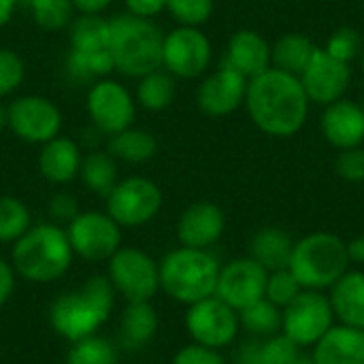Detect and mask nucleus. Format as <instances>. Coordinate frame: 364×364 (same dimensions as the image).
Here are the masks:
<instances>
[{
    "label": "nucleus",
    "instance_id": "1",
    "mask_svg": "<svg viewBox=\"0 0 364 364\" xmlns=\"http://www.w3.org/2000/svg\"><path fill=\"white\" fill-rule=\"evenodd\" d=\"M247 109L254 124L267 134L290 136L307 117V94L299 77L269 68L247 85Z\"/></svg>",
    "mask_w": 364,
    "mask_h": 364
},
{
    "label": "nucleus",
    "instance_id": "2",
    "mask_svg": "<svg viewBox=\"0 0 364 364\" xmlns=\"http://www.w3.org/2000/svg\"><path fill=\"white\" fill-rule=\"evenodd\" d=\"M115 305V290L109 277L94 275L81 288L64 292L49 309V322L53 331L66 341L92 337L111 318Z\"/></svg>",
    "mask_w": 364,
    "mask_h": 364
},
{
    "label": "nucleus",
    "instance_id": "3",
    "mask_svg": "<svg viewBox=\"0 0 364 364\" xmlns=\"http://www.w3.org/2000/svg\"><path fill=\"white\" fill-rule=\"evenodd\" d=\"M162 30L149 19L132 13L109 19V51L115 70L143 77L162 66Z\"/></svg>",
    "mask_w": 364,
    "mask_h": 364
},
{
    "label": "nucleus",
    "instance_id": "4",
    "mask_svg": "<svg viewBox=\"0 0 364 364\" xmlns=\"http://www.w3.org/2000/svg\"><path fill=\"white\" fill-rule=\"evenodd\" d=\"M73 256L75 252L64 228L58 224H38L15 241L11 264L19 277L47 284L60 279L70 269Z\"/></svg>",
    "mask_w": 364,
    "mask_h": 364
},
{
    "label": "nucleus",
    "instance_id": "5",
    "mask_svg": "<svg viewBox=\"0 0 364 364\" xmlns=\"http://www.w3.org/2000/svg\"><path fill=\"white\" fill-rule=\"evenodd\" d=\"M220 262L207 250L179 247L158 264L160 288L177 303L194 305L215 294Z\"/></svg>",
    "mask_w": 364,
    "mask_h": 364
},
{
    "label": "nucleus",
    "instance_id": "6",
    "mask_svg": "<svg viewBox=\"0 0 364 364\" xmlns=\"http://www.w3.org/2000/svg\"><path fill=\"white\" fill-rule=\"evenodd\" d=\"M348 245L331 232H316L292 247L288 271L303 290H324L348 273Z\"/></svg>",
    "mask_w": 364,
    "mask_h": 364
},
{
    "label": "nucleus",
    "instance_id": "7",
    "mask_svg": "<svg viewBox=\"0 0 364 364\" xmlns=\"http://www.w3.org/2000/svg\"><path fill=\"white\" fill-rule=\"evenodd\" d=\"M109 282L128 303H149L160 290V271L149 254L119 247L109 258Z\"/></svg>",
    "mask_w": 364,
    "mask_h": 364
},
{
    "label": "nucleus",
    "instance_id": "8",
    "mask_svg": "<svg viewBox=\"0 0 364 364\" xmlns=\"http://www.w3.org/2000/svg\"><path fill=\"white\" fill-rule=\"evenodd\" d=\"M333 305L322 290H301V294L284 307L282 331L299 348L316 346L333 328Z\"/></svg>",
    "mask_w": 364,
    "mask_h": 364
},
{
    "label": "nucleus",
    "instance_id": "9",
    "mask_svg": "<svg viewBox=\"0 0 364 364\" xmlns=\"http://www.w3.org/2000/svg\"><path fill=\"white\" fill-rule=\"evenodd\" d=\"M162 207L160 188L147 177H128L107 196V213L124 228L151 222Z\"/></svg>",
    "mask_w": 364,
    "mask_h": 364
},
{
    "label": "nucleus",
    "instance_id": "10",
    "mask_svg": "<svg viewBox=\"0 0 364 364\" xmlns=\"http://www.w3.org/2000/svg\"><path fill=\"white\" fill-rule=\"evenodd\" d=\"M66 235L75 256L90 262L109 260L122 247V226L109 213L100 211L77 213L68 222Z\"/></svg>",
    "mask_w": 364,
    "mask_h": 364
},
{
    "label": "nucleus",
    "instance_id": "11",
    "mask_svg": "<svg viewBox=\"0 0 364 364\" xmlns=\"http://www.w3.org/2000/svg\"><path fill=\"white\" fill-rule=\"evenodd\" d=\"M186 328L194 343L222 350L237 339L239 314L213 294L190 305L186 314Z\"/></svg>",
    "mask_w": 364,
    "mask_h": 364
},
{
    "label": "nucleus",
    "instance_id": "12",
    "mask_svg": "<svg viewBox=\"0 0 364 364\" xmlns=\"http://www.w3.org/2000/svg\"><path fill=\"white\" fill-rule=\"evenodd\" d=\"M6 126L26 143L43 145L58 136L62 113L45 96H19L6 109Z\"/></svg>",
    "mask_w": 364,
    "mask_h": 364
},
{
    "label": "nucleus",
    "instance_id": "13",
    "mask_svg": "<svg viewBox=\"0 0 364 364\" xmlns=\"http://www.w3.org/2000/svg\"><path fill=\"white\" fill-rule=\"evenodd\" d=\"M87 113L100 132L117 134L132 126L136 105L132 94L117 81L98 79L87 92Z\"/></svg>",
    "mask_w": 364,
    "mask_h": 364
},
{
    "label": "nucleus",
    "instance_id": "14",
    "mask_svg": "<svg viewBox=\"0 0 364 364\" xmlns=\"http://www.w3.org/2000/svg\"><path fill=\"white\" fill-rule=\"evenodd\" d=\"M267 279L269 271L262 264H258L252 256L237 258L220 269L215 296L230 305L235 311H241L254 305L256 301L264 299Z\"/></svg>",
    "mask_w": 364,
    "mask_h": 364
},
{
    "label": "nucleus",
    "instance_id": "15",
    "mask_svg": "<svg viewBox=\"0 0 364 364\" xmlns=\"http://www.w3.org/2000/svg\"><path fill=\"white\" fill-rule=\"evenodd\" d=\"M211 60V45L209 38L192 28L181 26L171 34H164L162 45V66L177 77L192 79L205 73Z\"/></svg>",
    "mask_w": 364,
    "mask_h": 364
},
{
    "label": "nucleus",
    "instance_id": "16",
    "mask_svg": "<svg viewBox=\"0 0 364 364\" xmlns=\"http://www.w3.org/2000/svg\"><path fill=\"white\" fill-rule=\"evenodd\" d=\"M303 90L307 98L328 105L335 102L350 85V66L333 58L326 49H314V55L303 70Z\"/></svg>",
    "mask_w": 364,
    "mask_h": 364
},
{
    "label": "nucleus",
    "instance_id": "17",
    "mask_svg": "<svg viewBox=\"0 0 364 364\" xmlns=\"http://www.w3.org/2000/svg\"><path fill=\"white\" fill-rule=\"evenodd\" d=\"M245 77L230 66H222L218 73L207 77L198 87V107L207 115L220 117L232 113L245 98Z\"/></svg>",
    "mask_w": 364,
    "mask_h": 364
},
{
    "label": "nucleus",
    "instance_id": "18",
    "mask_svg": "<svg viewBox=\"0 0 364 364\" xmlns=\"http://www.w3.org/2000/svg\"><path fill=\"white\" fill-rule=\"evenodd\" d=\"M224 224L226 220L218 205L207 200L194 203L181 213L177 222V237L183 247L207 250L222 237Z\"/></svg>",
    "mask_w": 364,
    "mask_h": 364
},
{
    "label": "nucleus",
    "instance_id": "19",
    "mask_svg": "<svg viewBox=\"0 0 364 364\" xmlns=\"http://www.w3.org/2000/svg\"><path fill=\"white\" fill-rule=\"evenodd\" d=\"M316 364H364V331L352 326H333L314 352Z\"/></svg>",
    "mask_w": 364,
    "mask_h": 364
},
{
    "label": "nucleus",
    "instance_id": "20",
    "mask_svg": "<svg viewBox=\"0 0 364 364\" xmlns=\"http://www.w3.org/2000/svg\"><path fill=\"white\" fill-rule=\"evenodd\" d=\"M81 151L68 136H55L43 143L38 154V171L49 183H68L79 175Z\"/></svg>",
    "mask_w": 364,
    "mask_h": 364
},
{
    "label": "nucleus",
    "instance_id": "21",
    "mask_svg": "<svg viewBox=\"0 0 364 364\" xmlns=\"http://www.w3.org/2000/svg\"><path fill=\"white\" fill-rule=\"evenodd\" d=\"M269 60H271V49L258 32L241 30L232 36L228 45L226 66L235 68L245 79L247 77L254 79L264 70H269Z\"/></svg>",
    "mask_w": 364,
    "mask_h": 364
},
{
    "label": "nucleus",
    "instance_id": "22",
    "mask_svg": "<svg viewBox=\"0 0 364 364\" xmlns=\"http://www.w3.org/2000/svg\"><path fill=\"white\" fill-rule=\"evenodd\" d=\"M322 128L333 145L341 149H352L364 139V111L348 100L335 102L326 109L322 117Z\"/></svg>",
    "mask_w": 364,
    "mask_h": 364
},
{
    "label": "nucleus",
    "instance_id": "23",
    "mask_svg": "<svg viewBox=\"0 0 364 364\" xmlns=\"http://www.w3.org/2000/svg\"><path fill=\"white\" fill-rule=\"evenodd\" d=\"M333 314L341 324L364 331V273H343L331 290Z\"/></svg>",
    "mask_w": 364,
    "mask_h": 364
},
{
    "label": "nucleus",
    "instance_id": "24",
    "mask_svg": "<svg viewBox=\"0 0 364 364\" xmlns=\"http://www.w3.org/2000/svg\"><path fill=\"white\" fill-rule=\"evenodd\" d=\"M299 354V346L286 335L256 337L239 346L235 364H292Z\"/></svg>",
    "mask_w": 364,
    "mask_h": 364
},
{
    "label": "nucleus",
    "instance_id": "25",
    "mask_svg": "<svg viewBox=\"0 0 364 364\" xmlns=\"http://www.w3.org/2000/svg\"><path fill=\"white\" fill-rule=\"evenodd\" d=\"M158 331V314L149 303H128L119 322V343L126 350L145 348Z\"/></svg>",
    "mask_w": 364,
    "mask_h": 364
},
{
    "label": "nucleus",
    "instance_id": "26",
    "mask_svg": "<svg viewBox=\"0 0 364 364\" xmlns=\"http://www.w3.org/2000/svg\"><path fill=\"white\" fill-rule=\"evenodd\" d=\"M294 243L279 228H262L254 235L250 243L252 258L262 264L269 273L288 269Z\"/></svg>",
    "mask_w": 364,
    "mask_h": 364
},
{
    "label": "nucleus",
    "instance_id": "27",
    "mask_svg": "<svg viewBox=\"0 0 364 364\" xmlns=\"http://www.w3.org/2000/svg\"><path fill=\"white\" fill-rule=\"evenodd\" d=\"M158 143L156 136L141 128H126L109 139V154L115 160H124L128 164H143L156 156Z\"/></svg>",
    "mask_w": 364,
    "mask_h": 364
},
{
    "label": "nucleus",
    "instance_id": "28",
    "mask_svg": "<svg viewBox=\"0 0 364 364\" xmlns=\"http://www.w3.org/2000/svg\"><path fill=\"white\" fill-rule=\"evenodd\" d=\"M79 177L87 190L107 198L119 181L117 160L109 151H92L81 160Z\"/></svg>",
    "mask_w": 364,
    "mask_h": 364
},
{
    "label": "nucleus",
    "instance_id": "29",
    "mask_svg": "<svg viewBox=\"0 0 364 364\" xmlns=\"http://www.w3.org/2000/svg\"><path fill=\"white\" fill-rule=\"evenodd\" d=\"M111 70H115L109 47L102 49H75L68 53V75L87 81V79H105Z\"/></svg>",
    "mask_w": 364,
    "mask_h": 364
},
{
    "label": "nucleus",
    "instance_id": "30",
    "mask_svg": "<svg viewBox=\"0 0 364 364\" xmlns=\"http://www.w3.org/2000/svg\"><path fill=\"white\" fill-rule=\"evenodd\" d=\"M136 87V100L147 111H162L166 109L175 98V79L171 73L164 70H151L143 77H139Z\"/></svg>",
    "mask_w": 364,
    "mask_h": 364
},
{
    "label": "nucleus",
    "instance_id": "31",
    "mask_svg": "<svg viewBox=\"0 0 364 364\" xmlns=\"http://www.w3.org/2000/svg\"><path fill=\"white\" fill-rule=\"evenodd\" d=\"M314 45L309 38L299 36V34H288L282 41H277L275 49L271 51V58L275 62V66L284 73L290 75H303V70L307 68L311 55H314Z\"/></svg>",
    "mask_w": 364,
    "mask_h": 364
},
{
    "label": "nucleus",
    "instance_id": "32",
    "mask_svg": "<svg viewBox=\"0 0 364 364\" xmlns=\"http://www.w3.org/2000/svg\"><path fill=\"white\" fill-rule=\"evenodd\" d=\"M239 326H243L254 337H273L282 331V311L267 299L239 311Z\"/></svg>",
    "mask_w": 364,
    "mask_h": 364
},
{
    "label": "nucleus",
    "instance_id": "33",
    "mask_svg": "<svg viewBox=\"0 0 364 364\" xmlns=\"http://www.w3.org/2000/svg\"><path fill=\"white\" fill-rule=\"evenodd\" d=\"M70 45L75 49L109 47V19L100 17V13H81L70 23Z\"/></svg>",
    "mask_w": 364,
    "mask_h": 364
},
{
    "label": "nucleus",
    "instance_id": "34",
    "mask_svg": "<svg viewBox=\"0 0 364 364\" xmlns=\"http://www.w3.org/2000/svg\"><path fill=\"white\" fill-rule=\"evenodd\" d=\"M32 228L28 207L13 196H0V243H15Z\"/></svg>",
    "mask_w": 364,
    "mask_h": 364
},
{
    "label": "nucleus",
    "instance_id": "35",
    "mask_svg": "<svg viewBox=\"0 0 364 364\" xmlns=\"http://www.w3.org/2000/svg\"><path fill=\"white\" fill-rule=\"evenodd\" d=\"M117 348L98 335L75 341L66 356V364H117Z\"/></svg>",
    "mask_w": 364,
    "mask_h": 364
},
{
    "label": "nucleus",
    "instance_id": "36",
    "mask_svg": "<svg viewBox=\"0 0 364 364\" xmlns=\"http://www.w3.org/2000/svg\"><path fill=\"white\" fill-rule=\"evenodd\" d=\"M30 9L43 30H62L73 23V0H30Z\"/></svg>",
    "mask_w": 364,
    "mask_h": 364
},
{
    "label": "nucleus",
    "instance_id": "37",
    "mask_svg": "<svg viewBox=\"0 0 364 364\" xmlns=\"http://www.w3.org/2000/svg\"><path fill=\"white\" fill-rule=\"evenodd\" d=\"M301 286L299 282L294 279V275L288 271V269H282V271H273L267 279V292H264V299L271 301L273 305H277L279 309L290 305L299 294H301Z\"/></svg>",
    "mask_w": 364,
    "mask_h": 364
},
{
    "label": "nucleus",
    "instance_id": "38",
    "mask_svg": "<svg viewBox=\"0 0 364 364\" xmlns=\"http://www.w3.org/2000/svg\"><path fill=\"white\" fill-rule=\"evenodd\" d=\"M166 9L183 26H200L211 17L213 0H166Z\"/></svg>",
    "mask_w": 364,
    "mask_h": 364
},
{
    "label": "nucleus",
    "instance_id": "39",
    "mask_svg": "<svg viewBox=\"0 0 364 364\" xmlns=\"http://www.w3.org/2000/svg\"><path fill=\"white\" fill-rule=\"evenodd\" d=\"M23 62L11 49H0V98L13 94L23 81Z\"/></svg>",
    "mask_w": 364,
    "mask_h": 364
},
{
    "label": "nucleus",
    "instance_id": "40",
    "mask_svg": "<svg viewBox=\"0 0 364 364\" xmlns=\"http://www.w3.org/2000/svg\"><path fill=\"white\" fill-rule=\"evenodd\" d=\"M358 47H360L358 34H356L354 30L343 28V30H339V32L328 41L326 51H328L333 58H337V60H341V62H348V60H352V58L356 55Z\"/></svg>",
    "mask_w": 364,
    "mask_h": 364
},
{
    "label": "nucleus",
    "instance_id": "41",
    "mask_svg": "<svg viewBox=\"0 0 364 364\" xmlns=\"http://www.w3.org/2000/svg\"><path fill=\"white\" fill-rule=\"evenodd\" d=\"M173 364H226V360L222 358V354L218 350L192 343V346L181 348L175 354Z\"/></svg>",
    "mask_w": 364,
    "mask_h": 364
},
{
    "label": "nucleus",
    "instance_id": "42",
    "mask_svg": "<svg viewBox=\"0 0 364 364\" xmlns=\"http://www.w3.org/2000/svg\"><path fill=\"white\" fill-rule=\"evenodd\" d=\"M337 171L348 181H363L364 179V151L363 149H346L337 160Z\"/></svg>",
    "mask_w": 364,
    "mask_h": 364
},
{
    "label": "nucleus",
    "instance_id": "43",
    "mask_svg": "<svg viewBox=\"0 0 364 364\" xmlns=\"http://www.w3.org/2000/svg\"><path fill=\"white\" fill-rule=\"evenodd\" d=\"M79 213V205H77V198L73 194H66V192H60L55 194L51 200H49V215L55 220V222H73Z\"/></svg>",
    "mask_w": 364,
    "mask_h": 364
},
{
    "label": "nucleus",
    "instance_id": "44",
    "mask_svg": "<svg viewBox=\"0 0 364 364\" xmlns=\"http://www.w3.org/2000/svg\"><path fill=\"white\" fill-rule=\"evenodd\" d=\"M128 13L139 17H154L162 9H166V0H126Z\"/></svg>",
    "mask_w": 364,
    "mask_h": 364
},
{
    "label": "nucleus",
    "instance_id": "45",
    "mask_svg": "<svg viewBox=\"0 0 364 364\" xmlns=\"http://www.w3.org/2000/svg\"><path fill=\"white\" fill-rule=\"evenodd\" d=\"M13 290H15V269L13 264L0 258V307L6 305Z\"/></svg>",
    "mask_w": 364,
    "mask_h": 364
},
{
    "label": "nucleus",
    "instance_id": "46",
    "mask_svg": "<svg viewBox=\"0 0 364 364\" xmlns=\"http://www.w3.org/2000/svg\"><path fill=\"white\" fill-rule=\"evenodd\" d=\"M113 0H73V6L79 13H102Z\"/></svg>",
    "mask_w": 364,
    "mask_h": 364
},
{
    "label": "nucleus",
    "instance_id": "47",
    "mask_svg": "<svg viewBox=\"0 0 364 364\" xmlns=\"http://www.w3.org/2000/svg\"><path fill=\"white\" fill-rule=\"evenodd\" d=\"M348 254H350V260L364 262V235H360L358 239H354V241L348 245Z\"/></svg>",
    "mask_w": 364,
    "mask_h": 364
},
{
    "label": "nucleus",
    "instance_id": "48",
    "mask_svg": "<svg viewBox=\"0 0 364 364\" xmlns=\"http://www.w3.org/2000/svg\"><path fill=\"white\" fill-rule=\"evenodd\" d=\"M15 4H17V0H0V28L11 19Z\"/></svg>",
    "mask_w": 364,
    "mask_h": 364
},
{
    "label": "nucleus",
    "instance_id": "49",
    "mask_svg": "<svg viewBox=\"0 0 364 364\" xmlns=\"http://www.w3.org/2000/svg\"><path fill=\"white\" fill-rule=\"evenodd\" d=\"M292 364H316L314 363V356H305V354H299L296 360Z\"/></svg>",
    "mask_w": 364,
    "mask_h": 364
},
{
    "label": "nucleus",
    "instance_id": "50",
    "mask_svg": "<svg viewBox=\"0 0 364 364\" xmlns=\"http://www.w3.org/2000/svg\"><path fill=\"white\" fill-rule=\"evenodd\" d=\"M4 126H6V109L0 105V130H2Z\"/></svg>",
    "mask_w": 364,
    "mask_h": 364
},
{
    "label": "nucleus",
    "instance_id": "51",
    "mask_svg": "<svg viewBox=\"0 0 364 364\" xmlns=\"http://www.w3.org/2000/svg\"><path fill=\"white\" fill-rule=\"evenodd\" d=\"M363 111H364V109H363Z\"/></svg>",
    "mask_w": 364,
    "mask_h": 364
}]
</instances>
